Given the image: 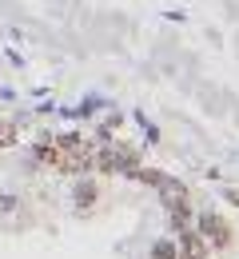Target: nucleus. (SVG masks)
Segmentation results:
<instances>
[{"label":"nucleus","mask_w":239,"mask_h":259,"mask_svg":"<svg viewBox=\"0 0 239 259\" xmlns=\"http://www.w3.org/2000/svg\"><path fill=\"white\" fill-rule=\"evenodd\" d=\"M92 167H100V171H132L136 167V152H128V148H100V152H92Z\"/></svg>","instance_id":"nucleus-1"},{"label":"nucleus","mask_w":239,"mask_h":259,"mask_svg":"<svg viewBox=\"0 0 239 259\" xmlns=\"http://www.w3.org/2000/svg\"><path fill=\"white\" fill-rule=\"evenodd\" d=\"M175 247H179V259H207L211 255V243H207L200 231H192V227L179 231V243Z\"/></svg>","instance_id":"nucleus-2"},{"label":"nucleus","mask_w":239,"mask_h":259,"mask_svg":"<svg viewBox=\"0 0 239 259\" xmlns=\"http://www.w3.org/2000/svg\"><path fill=\"white\" fill-rule=\"evenodd\" d=\"M200 235H204L207 243H219V247L231 239V235H227V224H223L219 215H204V220H200Z\"/></svg>","instance_id":"nucleus-3"},{"label":"nucleus","mask_w":239,"mask_h":259,"mask_svg":"<svg viewBox=\"0 0 239 259\" xmlns=\"http://www.w3.org/2000/svg\"><path fill=\"white\" fill-rule=\"evenodd\" d=\"M60 156H64L60 140H56V144H40V148H36V160L44 163V167H60Z\"/></svg>","instance_id":"nucleus-4"},{"label":"nucleus","mask_w":239,"mask_h":259,"mask_svg":"<svg viewBox=\"0 0 239 259\" xmlns=\"http://www.w3.org/2000/svg\"><path fill=\"white\" fill-rule=\"evenodd\" d=\"M96 195H100L96 184H80V188H76V207H80V211H88V207L96 203Z\"/></svg>","instance_id":"nucleus-5"},{"label":"nucleus","mask_w":239,"mask_h":259,"mask_svg":"<svg viewBox=\"0 0 239 259\" xmlns=\"http://www.w3.org/2000/svg\"><path fill=\"white\" fill-rule=\"evenodd\" d=\"M152 259H179V247H175V239H160V243L152 247Z\"/></svg>","instance_id":"nucleus-6"},{"label":"nucleus","mask_w":239,"mask_h":259,"mask_svg":"<svg viewBox=\"0 0 239 259\" xmlns=\"http://www.w3.org/2000/svg\"><path fill=\"white\" fill-rule=\"evenodd\" d=\"M16 136H20L16 124H0V148H12V144H16Z\"/></svg>","instance_id":"nucleus-7"}]
</instances>
